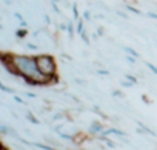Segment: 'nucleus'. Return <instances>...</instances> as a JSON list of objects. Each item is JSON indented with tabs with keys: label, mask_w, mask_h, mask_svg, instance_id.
Listing matches in <instances>:
<instances>
[{
	"label": "nucleus",
	"mask_w": 157,
	"mask_h": 150,
	"mask_svg": "<svg viewBox=\"0 0 157 150\" xmlns=\"http://www.w3.org/2000/svg\"><path fill=\"white\" fill-rule=\"evenodd\" d=\"M0 61L6 66L11 74L19 76L32 87L39 85H48L57 83V76L50 77L41 73L37 68L36 55H17V54H4L0 55Z\"/></svg>",
	"instance_id": "1"
},
{
	"label": "nucleus",
	"mask_w": 157,
	"mask_h": 150,
	"mask_svg": "<svg viewBox=\"0 0 157 150\" xmlns=\"http://www.w3.org/2000/svg\"><path fill=\"white\" fill-rule=\"evenodd\" d=\"M36 62H37V68L41 73L47 74L50 77L57 76V61L52 55L50 54H40L36 55Z\"/></svg>",
	"instance_id": "2"
},
{
	"label": "nucleus",
	"mask_w": 157,
	"mask_h": 150,
	"mask_svg": "<svg viewBox=\"0 0 157 150\" xmlns=\"http://www.w3.org/2000/svg\"><path fill=\"white\" fill-rule=\"evenodd\" d=\"M103 126L99 123V121H94V123L91 124V127H90V129H88V132L91 135H101L103 132Z\"/></svg>",
	"instance_id": "3"
},
{
	"label": "nucleus",
	"mask_w": 157,
	"mask_h": 150,
	"mask_svg": "<svg viewBox=\"0 0 157 150\" xmlns=\"http://www.w3.org/2000/svg\"><path fill=\"white\" fill-rule=\"evenodd\" d=\"M108 135H117V137H127L124 131L117 128H109V129H103V132L101 134V137H108Z\"/></svg>",
	"instance_id": "4"
},
{
	"label": "nucleus",
	"mask_w": 157,
	"mask_h": 150,
	"mask_svg": "<svg viewBox=\"0 0 157 150\" xmlns=\"http://www.w3.org/2000/svg\"><path fill=\"white\" fill-rule=\"evenodd\" d=\"M33 146H36V148H39V149H43V150H55L54 148H51V146H47V145H43V143H32Z\"/></svg>",
	"instance_id": "5"
},
{
	"label": "nucleus",
	"mask_w": 157,
	"mask_h": 150,
	"mask_svg": "<svg viewBox=\"0 0 157 150\" xmlns=\"http://www.w3.org/2000/svg\"><path fill=\"white\" fill-rule=\"evenodd\" d=\"M102 138H103V142L106 143V146H109V148H112V149L116 148V143H113L110 139H109V138H106V137H102Z\"/></svg>",
	"instance_id": "6"
},
{
	"label": "nucleus",
	"mask_w": 157,
	"mask_h": 150,
	"mask_svg": "<svg viewBox=\"0 0 157 150\" xmlns=\"http://www.w3.org/2000/svg\"><path fill=\"white\" fill-rule=\"evenodd\" d=\"M0 90H2V91H4V92H10V94H14V90H13V88H10V87H6V85L3 84L2 81H0Z\"/></svg>",
	"instance_id": "7"
},
{
	"label": "nucleus",
	"mask_w": 157,
	"mask_h": 150,
	"mask_svg": "<svg viewBox=\"0 0 157 150\" xmlns=\"http://www.w3.org/2000/svg\"><path fill=\"white\" fill-rule=\"evenodd\" d=\"M124 50H125V51H127V52H128V54H130V55H132V57H135V58H139V54H138V52L135 51V50L130 48V47H125Z\"/></svg>",
	"instance_id": "8"
},
{
	"label": "nucleus",
	"mask_w": 157,
	"mask_h": 150,
	"mask_svg": "<svg viewBox=\"0 0 157 150\" xmlns=\"http://www.w3.org/2000/svg\"><path fill=\"white\" fill-rule=\"evenodd\" d=\"M125 80H128V81H131V83H134V84H136L138 83V79H136L135 76H132V74H125Z\"/></svg>",
	"instance_id": "9"
},
{
	"label": "nucleus",
	"mask_w": 157,
	"mask_h": 150,
	"mask_svg": "<svg viewBox=\"0 0 157 150\" xmlns=\"http://www.w3.org/2000/svg\"><path fill=\"white\" fill-rule=\"evenodd\" d=\"M26 117H28V120H29V121H32L33 124H40V121H39V120H36V117H35V116H33V114H28Z\"/></svg>",
	"instance_id": "10"
},
{
	"label": "nucleus",
	"mask_w": 157,
	"mask_h": 150,
	"mask_svg": "<svg viewBox=\"0 0 157 150\" xmlns=\"http://www.w3.org/2000/svg\"><path fill=\"white\" fill-rule=\"evenodd\" d=\"M146 66H147V68H149L150 70H152V72H153V73H155V74H157V68H156L155 65H153V63H150V62H146Z\"/></svg>",
	"instance_id": "11"
},
{
	"label": "nucleus",
	"mask_w": 157,
	"mask_h": 150,
	"mask_svg": "<svg viewBox=\"0 0 157 150\" xmlns=\"http://www.w3.org/2000/svg\"><path fill=\"white\" fill-rule=\"evenodd\" d=\"M121 85H123V87H132L134 83H131V81H128V80H127V81H123Z\"/></svg>",
	"instance_id": "12"
},
{
	"label": "nucleus",
	"mask_w": 157,
	"mask_h": 150,
	"mask_svg": "<svg viewBox=\"0 0 157 150\" xmlns=\"http://www.w3.org/2000/svg\"><path fill=\"white\" fill-rule=\"evenodd\" d=\"M25 35H26V32H25V30H18V32H17V36H18V37H19V36L22 37V36H25Z\"/></svg>",
	"instance_id": "13"
},
{
	"label": "nucleus",
	"mask_w": 157,
	"mask_h": 150,
	"mask_svg": "<svg viewBox=\"0 0 157 150\" xmlns=\"http://www.w3.org/2000/svg\"><path fill=\"white\" fill-rule=\"evenodd\" d=\"M128 10H131L132 13H135V14H141V11L136 10V8H134V7H128Z\"/></svg>",
	"instance_id": "14"
},
{
	"label": "nucleus",
	"mask_w": 157,
	"mask_h": 150,
	"mask_svg": "<svg viewBox=\"0 0 157 150\" xmlns=\"http://www.w3.org/2000/svg\"><path fill=\"white\" fill-rule=\"evenodd\" d=\"M127 61H130V62H132V63H135V61H136V58H135V57H127Z\"/></svg>",
	"instance_id": "15"
},
{
	"label": "nucleus",
	"mask_w": 157,
	"mask_h": 150,
	"mask_svg": "<svg viewBox=\"0 0 157 150\" xmlns=\"http://www.w3.org/2000/svg\"><path fill=\"white\" fill-rule=\"evenodd\" d=\"M14 99H15V101H17V102H19V103H25V102H24V101H22V99H21V98H19V96H14Z\"/></svg>",
	"instance_id": "16"
},
{
	"label": "nucleus",
	"mask_w": 157,
	"mask_h": 150,
	"mask_svg": "<svg viewBox=\"0 0 157 150\" xmlns=\"http://www.w3.org/2000/svg\"><path fill=\"white\" fill-rule=\"evenodd\" d=\"M26 95H28V96H29V98H36V95H35V94H30V92H28V94H26Z\"/></svg>",
	"instance_id": "17"
},
{
	"label": "nucleus",
	"mask_w": 157,
	"mask_h": 150,
	"mask_svg": "<svg viewBox=\"0 0 157 150\" xmlns=\"http://www.w3.org/2000/svg\"><path fill=\"white\" fill-rule=\"evenodd\" d=\"M142 99H144V101H145V102H147V103H149V102H150V101H149V99H147V98H146V95H144V98H142Z\"/></svg>",
	"instance_id": "18"
},
{
	"label": "nucleus",
	"mask_w": 157,
	"mask_h": 150,
	"mask_svg": "<svg viewBox=\"0 0 157 150\" xmlns=\"http://www.w3.org/2000/svg\"><path fill=\"white\" fill-rule=\"evenodd\" d=\"M149 17H152V18H157L156 14H152V13H149Z\"/></svg>",
	"instance_id": "19"
},
{
	"label": "nucleus",
	"mask_w": 157,
	"mask_h": 150,
	"mask_svg": "<svg viewBox=\"0 0 157 150\" xmlns=\"http://www.w3.org/2000/svg\"><path fill=\"white\" fill-rule=\"evenodd\" d=\"M99 73H102V74H109V72H105V70H99Z\"/></svg>",
	"instance_id": "20"
},
{
	"label": "nucleus",
	"mask_w": 157,
	"mask_h": 150,
	"mask_svg": "<svg viewBox=\"0 0 157 150\" xmlns=\"http://www.w3.org/2000/svg\"><path fill=\"white\" fill-rule=\"evenodd\" d=\"M2 150H7V149H4V148H3V149H2Z\"/></svg>",
	"instance_id": "21"
}]
</instances>
